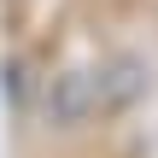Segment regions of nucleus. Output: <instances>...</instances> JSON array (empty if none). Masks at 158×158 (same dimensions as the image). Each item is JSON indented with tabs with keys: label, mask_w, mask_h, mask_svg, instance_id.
Masks as SVG:
<instances>
[{
	"label": "nucleus",
	"mask_w": 158,
	"mask_h": 158,
	"mask_svg": "<svg viewBox=\"0 0 158 158\" xmlns=\"http://www.w3.org/2000/svg\"><path fill=\"white\" fill-rule=\"evenodd\" d=\"M147 88V64L141 59H106V64H82V70H64L47 94V117L76 129V123H94V117H111L123 111L135 94Z\"/></svg>",
	"instance_id": "obj_1"
}]
</instances>
